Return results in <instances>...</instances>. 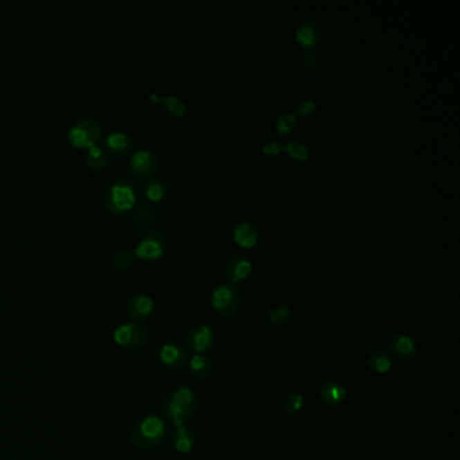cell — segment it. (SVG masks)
<instances>
[{"label": "cell", "instance_id": "28", "mask_svg": "<svg viewBox=\"0 0 460 460\" xmlns=\"http://www.w3.org/2000/svg\"><path fill=\"white\" fill-rule=\"evenodd\" d=\"M302 406H304V397L300 393L292 392L286 396V412L289 416H296L302 409Z\"/></svg>", "mask_w": 460, "mask_h": 460}, {"label": "cell", "instance_id": "13", "mask_svg": "<svg viewBox=\"0 0 460 460\" xmlns=\"http://www.w3.org/2000/svg\"><path fill=\"white\" fill-rule=\"evenodd\" d=\"M227 275L232 284L241 282L247 278L252 271L251 261L244 255H232L226 266Z\"/></svg>", "mask_w": 460, "mask_h": 460}, {"label": "cell", "instance_id": "16", "mask_svg": "<svg viewBox=\"0 0 460 460\" xmlns=\"http://www.w3.org/2000/svg\"><path fill=\"white\" fill-rule=\"evenodd\" d=\"M390 349L397 356H400L401 359H406V360L413 359L417 355L416 340L412 336L404 335V333H400V335H396L392 338Z\"/></svg>", "mask_w": 460, "mask_h": 460}, {"label": "cell", "instance_id": "32", "mask_svg": "<svg viewBox=\"0 0 460 460\" xmlns=\"http://www.w3.org/2000/svg\"><path fill=\"white\" fill-rule=\"evenodd\" d=\"M150 100L154 103H158V102H161V98L157 93H150Z\"/></svg>", "mask_w": 460, "mask_h": 460}, {"label": "cell", "instance_id": "21", "mask_svg": "<svg viewBox=\"0 0 460 460\" xmlns=\"http://www.w3.org/2000/svg\"><path fill=\"white\" fill-rule=\"evenodd\" d=\"M85 161H86V166L92 170V172H96V173H100L106 169L107 166V154L96 145V146H92L88 149V153H86V157H85Z\"/></svg>", "mask_w": 460, "mask_h": 460}, {"label": "cell", "instance_id": "26", "mask_svg": "<svg viewBox=\"0 0 460 460\" xmlns=\"http://www.w3.org/2000/svg\"><path fill=\"white\" fill-rule=\"evenodd\" d=\"M292 318V309L288 305H278L269 312V322L271 324H285Z\"/></svg>", "mask_w": 460, "mask_h": 460}, {"label": "cell", "instance_id": "27", "mask_svg": "<svg viewBox=\"0 0 460 460\" xmlns=\"http://www.w3.org/2000/svg\"><path fill=\"white\" fill-rule=\"evenodd\" d=\"M134 258L136 254L129 251V250H122L119 252H116V255L113 257V265L118 269H129L133 264H134Z\"/></svg>", "mask_w": 460, "mask_h": 460}, {"label": "cell", "instance_id": "29", "mask_svg": "<svg viewBox=\"0 0 460 460\" xmlns=\"http://www.w3.org/2000/svg\"><path fill=\"white\" fill-rule=\"evenodd\" d=\"M320 61H322L320 55L313 49H308L304 55H301V64L306 69H316L319 66Z\"/></svg>", "mask_w": 460, "mask_h": 460}, {"label": "cell", "instance_id": "4", "mask_svg": "<svg viewBox=\"0 0 460 460\" xmlns=\"http://www.w3.org/2000/svg\"><path fill=\"white\" fill-rule=\"evenodd\" d=\"M166 427L158 416L145 417L134 430L133 440L139 448H151L157 445L165 436Z\"/></svg>", "mask_w": 460, "mask_h": 460}, {"label": "cell", "instance_id": "31", "mask_svg": "<svg viewBox=\"0 0 460 460\" xmlns=\"http://www.w3.org/2000/svg\"><path fill=\"white\" fill-rule=\"evenodd\" d=\"M284 151V145L282 143H279L278 140H274V139H271V140H269V142H265L264 145H262V153L265 154V156H278V154H281Z\"/></svg>", "mask_w": 460, "mask_h": 460}, {"label": "cell", "instance_id": "3", "mask_svg": "<svg viewBox=\"0 0 460 460\" xmlns=\"http://www.w3.org/2000/svg\"><path fill=\"white\" fill-rule=\"evenodd\" d=\"M136 204V192L129 180L120 178L106 193V205L115 215H123Z\"/></svg>", "mask_w": 460, "mask_h": 460}, {"label": "cell", "instance_id": "20", "mask_svg": "<svg viewBox=\"0 0 460 460\" xmlns=\"http://www.w3.org/2000/svg\"><path fill=\"white\" fill-rule=\"evenodd\" d=\"M133 146V139L125 133H112L107 136V147L113 154H126Z\"/></svg>", "mask_w": 460, "mask_h": 460}, {"label": "cell", "instance_id": "9", "mask_svg": "<svg viewBox=\"0 0 460 460\" xmlns=\"http://www.w3.org/2000/svg\"><path fill=\"white\" fill-rule=\"evenodd\" d=\"M130 167L136 178L149 177L158 167V157L153 150H149V149L136 150L131 156Z\"/></svg>", "mask_w": 460, "mask_h": 460}, {"label": "cell", "instance_id": "10", "mask_svg": "<svg viewBox=\"0 0 460 460\" xmlns=\"http://www.w3.org/2000/svg\"><path fill=\"white\" fill-rule=\"evenodd\" d=\"M214 339L215 332L211 325L199 324L190 329L187 336V343L194 353H204L212 347Z\"/></svg>", "mask_w": 460, "mask_h": 460}, {"label": "cell", "instance_id": "6", "mask_svg": "<svg viewBox=\"0 0 460 460\" xmlns=\"http://www.w3.org/2000/svg\"><path fill=\"white\" fill-rule=\"evenodd\" d=\"M166 248V238L160 231H150L136 246V257L142 259H158Z\"/></svg>", "mask_w": 460, "mask_h": 460}, {"label": "cell", "instance_id": "15", "mask_svg": "<svg viewBox=\"0 0 460 460\" xmlns=\"http://www.w3.org/2000/svg\"><path fill=\"white\" fill-rule=\"evenodd\" d=\"M232 238L243 248H251L258 243V230L251 221H241L234 227Z\"/></svg>", "mask_w": 460, "mask_h": 460}, {"label": "cell", "instance_id": "1", "mask_svg": "<svg viewBox=\"0 0 460 460\" xmlns=\"http://www.w3.org/2000/svg\"><path fill=\"white\" fill-rule=\"evenodd\" d=\"M194 409L196 397L187 386H181L174 390L165 404V412L176 427L185 425V423L192 417Z\"/></svg>", "mask_w": 460, "mask_h": 460}, {"label": "cell", "instance_id": "24", "mask_svg": "<svg viewBox=\"0 0 460 460\" xmlns=\"http://www.w3.org/2000/svg\"><path fill=\"white\" fill-rule=\"evenodd\" d=\"M143 192H145L146 197L150 199L151 201H158L166 196L167 188H166L163 180L151 178L143 185Z\"/></svg>", "mask_w": 460, "mask_h": 460}, {"label": "cell", "instance_id": "23", "mask_svg": "<svg viewBox=\"0 0 460 460\" xmlns=\"http://www.w3.org/2000/svg\"><path fill=\"white\" fill-rule=\"evenodd\" d=\"M297 125V115L292 111H286L282 115L278 116L275 120V131L279 136H286L289 134Z\"/></svg>", "mask_w": 460, "mask_h": 460}, {"label": "cell", "instance_id": "25", "mask_svg": "<svg viewBox=\"0 0 460 460\" xmlns=\"http://www.w3.org/2000/svg\"><path fill=\"white\" fill-rule=\"evenodd\" d=\"M161 103L165 106V109L169 112H172L174 116H184L188 112V106L185 104L184 100H181L176 95H167L161 99Z\"/></svg>", "mask_w": 460, "mask_h": 460}, {"label": "cell", "instance_id": "5", "mask_svg": "<svg viewBox=\"0 0 460 460\" xmlns=\"http://www.w3.org/2000/svg\"><path fill=\"white\" fill-rule=\"evenodd\" d=\"M239 293L234 284H220L211 295V304L220 316L231 318L239 308Z\"/></svg>", "mask_w": 460, "mask_h": 460}, {"label": "cell", "instance_id": "7", "mask_svg": "<svg viewBox=\"0 0 460 460\" xmlns=\"http://www.w3.org/2000/svg\"><path fill=\"white\" fill-rule=\"evenodd\" d=\"M295 37L298 44L306 48V50L313 49L323 37V26L320 21L315 18H305L298 24Z\"/></svg>", "mask_w": 460, "mask_h": 460}, {"label": "cell", "instance_id": "22", "mask_svg": "<svg viewBox=\"0 0 460 460\" xmlns=\"http://www.w3.org/2000/svg\"><path fill=\"white\" fill-rule=\"evenodd\" d=\"M284 150L295 160L300 163H305L311 158V149L308 145L298 142V140H289L286 145H284Z\"/></svg>", "mask_w": 460, "mask_h": 460}, {"label": "cell", "instance_id": "11", "mask_svg": "<svg viewBox=\"0 0 460 460\" xmlns=\"http://www.w3.org/2000/svg\"><path fill=\"white\" fill-rule=\"evenodd\" d=\"M153 312H154V301L153 298L146 295L133 296L127 302V315L134 323L149 319Z\"/></svg>", "mask_w": 460, "mask_h": 460}, {"label": "cell", "instance_id": "30", "mask_svg": "<svg viewBox=\"0 0 460 460\" xmlns=\"http://www.w3.org/2000/svg\"><path fill=\"white\" fill-rule=\"evenodd\" d=\"M318 111V103L313 99H305L297 104V113L300 116H311Z\"/></svg>", "mask_w": 460, "mask_h": 460}, {"label": "cell", "instance_id": "12", "mask_svg": "<svg viewBox=\"0 0 460 460\" xmlns=\"http://www.w3.org/2000/svg\"><path fill=\"white\" fill-rule=\"evenodd\" d=\"M160 360L163 365L170 369H180L184 367L188 362V353L177 343H165L160 349Z\"/></svg>", "mask_w": 460, "mask_h": 460}, {"label": "cell", "instance_id": "2", "mask_svg": "<svg viewBox=\"0 0 460 460\" xmlns=\"http://www.w3.org/2000/svg\"><path fill=\"white\" fill-rule=\"evenodd\" d=\"M103 136L102 125L92 118H82L68 130L69 142L79 149L96 146Z\"/></svg>", "mask_w": 460, "mask_h": 460}, {"label": "cell", "instance_id": "8", "mask_svg": "<svg viewBox=\"0 0 460 460\" xmlns=\"http://www.w3.org/2000/svg\"><path fill=\"white\" fill-rule=\"evenodd\" d=\"M146 332L136 323L120 325L113 331V340L118 346L125 349H136L143 344Z\"/></svg>", "mask_w": 460, "mask_h": 460}, {"label": "cell", "instance_id": "14", "mask_svg": "<svg viewBox=\"0 0 460 460\" xmlns=\"http://www.w3.org/2000/svg\"><path fill=\"white\" fill-rule=\"evenodd\" d=\"M320 398L326 406H339L347 398V389L336 380L325 382L320 389Z\"/></svg>", "mask_w": 460, "mask_h": 460}, {"label": "cell", "instance_id": "17", "mask_svg": "<svg viewBox=\"0 0 460 460\" xmlns=\"http://www.w3.org/2000/svg\"><path fill=\"white\" fill-rule=\"evenodd\" d=\"M173 445L181 454H190L193 450V432L188 427L181 425L173 433Z\"/></svg>", "mask_w": 460, "mask_h": 460}, {"label": "cell", "instance_id": "18", "mask_svg": "<svg viewBox=\"0 0 460 460\" xmlns=\"http://www.w3.org/2000/svg\"><path fill=\"white\" fill-rule=\"evenodd\" d=\"M367 365L374 373L386 374L392 370L393 362H392V358L389 356L387 352H385L383 350H377V351L370 353V356L367 359Z\"/></svg>", "mask_w": 460, "mask_h": 460}, {"label": "cell", "instance_id": "19", "mask_svg": "<svg viewBox=\"0 0 460 460\" xmlns=\"http://www.w3.org/2000/svg\"><path fill=\"white\" fill-rule=\"evenodd\" d=\"M190 373L197 378H205L212 371V362L203 353H194L190 360Z\"/></svg>", "mask_w": 460, "mask_h": 460}]
</instances>
